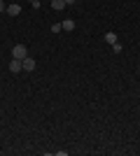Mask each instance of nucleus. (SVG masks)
Segmentation results:
<instances>
[{
	"mask_svg": "<svg viewBox=\"0 0 140 156\" xmlns=\"http://www.w3.org/2000/svg\"><path fill=\"white\" fill-rule=\"evenodd\" d=\"M12 56H14V58H19V61H23V58L28 56V47H26V44H16V47L12 49Z\"/></svg>",
	"mask_w": 140,
	"mask_h": 156,
	"instance_id": "1",
	"label": "nucleus"
},
{
	"mask_svg": "<svg viewBox=\"0 0 140 156\" xmlns=\"http://www.w3.org/2000/svg\"><path fill=\"white\" fill-rule=\"evenodd\" d=\"M63 2H66V5H75V2H77V0H63Z\"/></svg>",
	"mask_w": 140,
	"mask_h": 156,
	"instance_id": "12",
	"label": "nucleus"
},
{
	"mask_svg": "<svg viewBox=\"0 0 140 156\" xmlns=\"http://www.w3.org/2000/svg\"><path fill=\"white\" fill-rule=\"evenodd\" d=\"M61 30H63V26H61V23H54V26H52V33H61Z\"/></svg>",
	"mask_w": 140,
	"mask_h": 156,
	"instance_id": "8",
	"label": "nucleus"
},
{
	"mask_svg": "<svg viewBox=\"0 0 140 156\" xmlns=\"http://www.w3.org/2000/svg\"><path fill=\"white\" fill-rule=\"evenodd\" d=\"M105 42L107 44H114V42H117V33H112V30L105 33Z\"/></svg>",
	"mask_w": 140,
	"mask_h": 156,
	"instance_id": "7",
	"label": "nucleus"
},
{
	"mask_svg": "<svg viewBox=\"0 0 140 156\" xmlns=\"http://www.w3.org/2000/svg\"><path fill=\"white\" fill-rule=\"evenodd\" d=\"M21 65H23V72H33V70H35V65H38V63H35V58L26 56V58L21 61Z\"/></svg>",
	"mask_w": 140,
	"mask_h": 156,
	"instance_id": "2",
	"label": "nucleus"
},
{
	"mask_svg": "<svg viewBox=\"0 0 140 156\" xmlns=\"http://www.w3.org/2000/svg\"><path fill=\"white\" fill-rule=\"evenodd\" d=\"M9 70H12L14 75L23 72V65H21V61H19V58H12V63H9Z\"/></svg>",
	"mask_w": 140,
	"mask_h": 156,
	"instance_id": "4",
	"label": "nucleus"
},
{
	"mask_svg": "<svg viewBox=\"0 0 140 156\" xmlns=\"http://www.w3.org/2000/svg\"><path fill=\"white\" fill-rule=\"evenodd\" d=\"M9 16H19L21 14V5H16V2H12V5H7V9H5Z\"/></svg>",
	"mask_w": 140,
	"mask_h": 156,
	"instance_id": "3",
	"label": "nucleus"
},
{
	"mask_svg": "<svg viewBox=\"0 0 140 156\" xmlns=\"http://www.w3.org/2000/svg\"><path fill=\"white\" fill-rule=\"evenodd\" d=\"M5 9H7V5H5V0H0V14L5 12Z\"/></svg>",
	"mask_w": 140,
	"mask_h": 156,
	"instance_id": "11",
	"label": "nucleus"
},
{
	"mask_svg": "<svg viewBox=\"0 0 140 156\" xmlns=\"http://www.w3.org/2000/svg\"><path fill=\"white\" fill-rule=\"evenodd\" d=\"M63 7H68L66 2H63V0H52V9H54V12H61Z\"/></svg>",
	"mask_w": 140,
	"mask_h": 156,
	"instance_id": "6",
	"label": "nucleus"
},
{
	"mask_svg": "<svg viewBox=\"0 0 140 156\" xmlns=\"http://www.w3.org/2000/svg\"><path fill=\"white\" fill-rule=\"evenodd\" d=\"M28 2H31V5H33L35 9H38V7H40V0H28Z\"/></svg>",
	"mask_w": 140,
	"mask_h": 156,
	"instance_id": "10",
	"label": "nucleus"
},
{
	"mask_svg": "<svg viewBox=\"0 0 140 156\" xmlns=\"http://www.w3.org/2000/svg\"><path fill=\"white\" fill-rule=\"evenodd\" d=\"M112 51H114V54L121 51V44H119V42H114V44H112Z\"/></svg>",
	"mask_w": 140,
	"mask_h": 156,
	"instance_id": "9",
	"label": "nucleus"
},
{
	"mask_svg": "<svg viewBox=\"0 0 140 156\" xmlns=\"http://www.w3.org/2000/svg\"><path fill=\"white\" fill-rule=\"evenodd\" d=\"M61 26H63V30L73 33V30H75V21H73V19H63V21H61Z\"/></svg>",
	"mask_w": 140,
	"mask_h": 156,
	"instance_id": "5",
	"label": "nucleus"
}]
</instances>
